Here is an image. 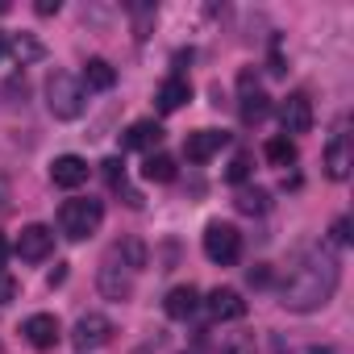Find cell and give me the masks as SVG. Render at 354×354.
Wrapping results in <instances>:
<instances>
[{
    "label": "cell",
    "instance_id": "obj_23",
    "mask_svg": "<svg viewBox=\"0 0 354 354\" xmlns=\"http://www.w3.org/2000/svg\"><path fill=\"white\" fill-rule=\"evenodd\" d=\"M225 180H230V184H246V180H250V154H238V158L230 162Z\"/></svg>",
    "mask_w": 354,
    "mask_h": 354
},
{
    "label": "cell",
    "instance_id": "obj_28",
    "mask_svg": "<svg viewBox=\"0 0 354 354\" xmlns=\"http://www.w3.org/2000/svg\"><path fill=\"white\" fill-rule=\"evenodd\" d=\"M63 5H59V0H38V17H50V13H59Z\"/></svg>",
    "mask_w": 354,
    "mask_h": 354
},
{
    "label": "cell",
    "instance_id": "obj_14",
    "mask_svg": "<svg viewBox=\"0 0 354 354\" xmlns=\"http://www.w3.org/2000/svg\"><path fill=\"white\" fill-rule=\"evenodd\" d=\"M188 100H192V84H188L184 75H171V80H162V84H158V96H154L158 113H175V109H184Z\"/></svg>",
    "mask_w": 354,
    "mask_h": 354
},
{
    "label": "cell",
    "instance_id": "obj_25",
    "mask_svg": "<svg viewBox=\"0 0 354 354\" xmlns=\"http://www.w3.org/2000/svg\"><path fill=\"white\" fill-rule=\"evenodd\" d=\"M100 167H104V175H109V184H113V188L125 180V162H121V158H104Z\"/></svg>",
    "mask_w": 354,
    "mask_h": 354
},
{
    "label": "cell",
    "instance_id": "obj_12",
    "mask_svg": "<svg viewBox=\"0 0 354 354\" xmlns=\"http://www.w3.org/2000/svg\"><path fill=\"white\" fill-rule=\"evenodd\" d=\"M88 162L80 158V154H59L55 162H50V180H55V188H80V184H88Z\"/></svg>",
    "mask_w": 354,
    "mask_h": 354
},
{
    "label": "cell",
    "instance_id": "obj_11",
    "mask_svg": "<svg viewBox=\"0 0 354 354\" xmlns=\"http://www.w3.org/2000/svg\"><path fill=\"white\" fill-rule=\"evenodd\" d=\"M205 304H209V317L213 321H242L246 317V300H242L238 288H213Z\"/></svg>",
    "mask_w": 354,
    "mask_h": 354
},
{
    "label": "cell",
    "instance_id": "obj_33",
    "mask_svg": "<svg viewBox=\"0 0 354 354\" xmlns=\"http://www.w3.org/2000/svg\"><path fill=\"white\" fill-rule=\"evenodd\" d=\"M0 13H9V0H0Z\"/></svg>",
    "mask_w": 354,
    "mask_h": 354
},
{
    "label": "cell",
    "instance_id": "obj_17",
    "mask_svg": "<svg viewBox=\"0 0 354 354\" xmlns=\"http://www.w3.org/2000/svg\"><path fill=\"white\" fill-rule=\"evenodd\" d=\"M162 142V125L158 121H133L125 133H121V150H150Z\"/></svg>",
    "mask_w": 354,
    "mask_h": 354
},
{
    "label": "cell",
    "instance_id": "obj_21",
    "mask_svg": "<svg viewBox=\"0 0 354 354\" xmlns=\"http://www.w3.org/2000/svg\"><path fill=\"white\" fill-rule=\"evenodd\" d=\"M263 158L271 162V167H288V162H296V142L292 138H267L263 142Z\"/></svg>",
    "mask_w": 354,
    "mask_h": 354
},
{
    "label": "cell",
    "instance_id": "obj_3",
    "mask_svg": "<svg viewBox=\"0 0 354 354\" xmlns=\"http://www.w3.org/2000/svg\"><path fill=\"white\" fill-rule=\"evenodd\" d=\"M84 84L71 75V71H50L46 80V109L59 117V121H75L84 113Z\"/></svg>",
    "mask_w": 354,
    "mask_h": 354
},
{
    "label": "cell",
    "instance_id": "obj_6",
    "mask_svg": "<svg viewBox=\"0 0 354 354\" xmlns=\"http://www.w3.org/2000/svg\"><path fill=\"white\" fill-rule=\"evenodd\" d=\"M238 100H242V121H246V125H254V121H263V117L271 113V96L263 92V84L254 80L250 67L238 75Z\"/></svg>",
    "mask_w": 354,
    "mask_h": 354
},
{
    "label": "cell",
    "instance_id": "obj_31",
    "mask_svg": "<svg viewBox=\"0 0 354 354\" xmlns=\"http://www.w3.org/2000/svg\"><path fill=\"white\" fill-rule=\"evenodd\" d=\"M5 55H9V42H5V38H0V59H5Z\"/></svg>",
    "mask_w": 354,
    "mask_h": 354
},
{
    "label": "cell",
    "instance_id": "obj_16",
    "mask_svg": "<svg viewBox=\"0 0 354 354\" xmlns=\"http://www.w3.org/2000/svg\"><path fill=\"white\" fill-rule=\"evenodd\" d=\"M350 167H354V158H350V138L337 133V138L329 142V150H325V175L342 184L346 175H350Z\"/></svg>",
    "mask_w": 354,
    "mask_h": 354
},
{
    "label": "cell",
    "instance_id": "obj_27",
    "mask_svg": "<svg viewBox=\"0 0 354 354\" xmlns=\"http://www.w3.org/2000/svg\"><path fill=\"white\" fill-rule=\"evenodd\" d=\"M250 283H254V288H267V283H271V271H267V263H259V267L250 271Z\"/></svg>",
    "mask_w": 354,
    "mask_h": 354
},
{
    "label": "cell",
    "instance_id": "obj_13",
    "mask_svg": "<svg viewBox=\"0 0 354 354\" xmlns=\"http://www.w3.org/2000/svg\"><path fill=\"white\" fill-rule=\"evenodd\" d=\"M225 142H230V133H221V129H196V133H188L184 154H188V162H209Z\"/></svg>",
    "mask_w": 354,
    "mask_h": 354
},
{
    "label": "cell",
    "instance_id": "obj_29",
    "mask_svg": "<svg viewBox=\"0 0 354 354\" xmlns=\"http://www.w3.org/2000/svg\"><path fill=\"white\" fill-rule=\"evenodd\" d=\"M230 354H250V342H246V337H238V342L230 346Z\"/></svg>",
    "mask_w": 354,
    "mask_h": 354
},
{
    "label": "cell",
    "instance_id": "obj_1",
    "mask_svg": "<svg viewBox=\"0 0 354 354\" xmlns=\"http://www.w3.org/2000/svg\"><path fill=\"white\" fill-rule=\"evenodd\" d=\"M337 279H342V267H337V254L329 246L304 250L283 279V308L313 313V308L329 304V296L337 292Z\"/></svg>",
    "mask_w": 354,
    "mask_h": 354
},
{
    "label": "cell",
    "instance_id": "obj_30",
    "mask_svg": "<svg viewBox=\"0 0 354 354\" xmlns=\"http://www.w3.org/2000/svg\"><path fill=\"white\" fill-rule=\"evenodd\" d=\"M9 259V242H5V234H0V263Z\"/></svg>",
    "mask_w": 354,
    "mask_h": 354
},
{
    "label": "cell",
    "instance_id": "obj_26",
    "mask_svg": "<svg viewBox=\"0 0 354 354\" xmlns=\"http://www.w3.org/2000/svg\"><path fill=\"white\" fill-rule=\"evenodd\" d=\"M333 242H337V246L350 242V217H337V221H333Z\"/></svg>",
    "mask_w": 354,
    "mask_h": 354
},
{
    "label": "cell",
    "instance_id": "obj_10",
    "mask_svg": "<svg viewBox=\"0 0 354 354\" xmlns=\"http://www.w3.org/2000/svg\"><path fill=\"white\" fill-rule=\"evenodd\" d=\"M21 333H26V342H30L34 350H50V346L63 337V329H59V317H55V313H34V317H26Z\"/></svg>",
    "mask_w": 354,
    "mask_h": 354
},
{
    "label": "cell",
    "instance_id": "obj_32",
    "mask_svg": "<svg viewBox=\"0 0 354 354\" xmlns=\"http://www.w3.org/2000/svg\"><path fill=\"white\" fill-rule=\"evenodd\" d=\"M308 354H333V350H321V346H313V350H308Z\"/></svg>",
    "mask_w": 354,
    "mask_h": 354
},
{
    "label": "cell",
    "instance_id": "obj_5",
    "mask_svg": "<svg viewBox=\"0 0 354 354\" xmlns=\"http://www.w3.org/2000/svg\"><path fill=\"white\" fill-rule=\"evenodd\" d=\"M96 283H100V296L104 300H129V292H133V271L117 259V250L100 263V275H96Z\"/></svg>",
    "mask_w": 354,
    "mask_h": 354
},
{
    "label": "cell",
    "instance_id": "obj_4",
    "mask_svg": "<svg viewBox=\"0 0 354 354\" xmlns=\"http://www.w3.org/2000/svg\"><path fill=\"white\" fill-rule=\"evenodd\" d=\"M205 254H209L213 263H221V267L238 263V254H242V234H238L230 221H213V225L205 230Z\"/></svg>",
    "mask_w": 354,
    "mask_h": 354
},
{
    "label": "cell",
    "instance_id": "obj_8",
    "mask_svg": "<svg viewBox=\"0 0 354 354\" xmlns=\"http://www.w3.org/2000/svg\"><path fill=\"white\" fill-rule=\"evenodd\" d=\"M279 125H283V138L308 133V129H313V100H308L304 92H292V96L279 104Z\"/></svg>",
    "mask_w": 354,
    "mask_h": 354
},
{
    "label": "cell",
    "instance_id": "obj_34",
    "mask_svg": "<svg viewBox=\"0 0 354 354\" xmlns=\"http://www.w3.org/2000/svg\"><path fill=\"white\" fill-rule=\"evenodd\" d=\"M0 354H5V342H0Z\"/></svg>",
    "mask_w": 354,
    "mask_h": 354
},
{
    "label": "cell",
    "instance_id": "obj_7",
    "mask_svg": "<svg viewBox=\"0 0 354 354\" xmlns=\"http://www.w3.org/2000/svg\"><path fill=\"white\" fill-rule=\"evenodd\" d=\"M71 342H75L80 350H100V346L113 342V321H109L104 313H84V317L75 321Z\"/></svg>",
    "mask_w": 354,
    "mask_h": 354
},
{
    "label": "cell",
    "instance_id": "obj_24",
    "mask_svg": "<svg viewBox=\"0 0 354 354\" xmlns=\"http://www.w3.org/2000/svg\"><path fill=\"white\" fill-rule=\"evenodd\" d=\"M17 300V279L9 271H0V304H13Z\"/></svg>",
    "mask_w": 354,
    "mask_h": 354
},
{
    "label": "cell",
    "instance_id": "obj_19",
    "mask_svg": "<svg viewBox=\"0 0 354 354\" xmlns=\"http://www.w3.org/2000/svg\"><path fill=\"white\" fill-rule=\"evenodd\" d=\"M84 84H88L92 92H109V88L117 84L113 63H109V59H88V67H84Z\"/></svg>",
    "mask_w": 354,
    "mask_h": 354
},
{
    "label": "cell",
    "instance_id": "obj_15",
    "mask_svg": "<svg viewBox=\"0 0 354 354\" xmlns=\"http://www.w3.org/2000/svg\"><path fill=\"white\" fill-rule=\"evenodd\" d=\"M162 308H167V317H171V321H188V317L201 308V292H196L192 283H180V288H171V292H167Z\"/></svg>",
    "mask_w": 354,
    "mask_h": 354
},
{
    "label": "cell",
    "instance_id": "obj_18",
    "mask_svg": "<svg viewBox=\"0 0 354 354\" xmlns=\"http://www.w3.org/2000/svg\"><path fill=\"white\" fill-rule=\"evenodd\" d=\"M9 55H13L21 67H30V63H38V59L46 55V46H42L34 34H13V38H9Z\"/></svg>",
    "mask_w": 354,
    "mask_h": 354
},
{
    "label": "cell",
    "instance_id": "obj_9",
    "mask_svg": "<svg viewBox=\"0 0 354 354\" xmlns=\"http://www.w3.org/2000/svg\"><path fill=\"white\" fill-rule=\"evenodd\" d=\"M13 250H17L26 263H42V259L55 250V230L34 221V225H26V230H21V238H17V246H13Z\"/></svg>",
    "mask_w": 354,
    "mask_h": 354
},
{
    "label": "cell",
    "instance_id": "obj_2",
    "mask_svg": "<svg viewBox=\"0 0 354 354\" xmlns=\"http://www.w3.org/2000/svg\"><path fill=\"white\" fill-rule=\"evenodd\" d=\"M100 221H104V205L92 201V196H75V201H67V205L59 209V230H63V238H71V242L92 238V234L100 230Z\"/></svg>",
    "mask_w": 354,
    "mask_h": 354
},
{
    "label": "cell",
    "instance_id": "obj_20",
    "mask_svg": "<svg viewBox=\"0 0 354 354\" xmlns=\"http://www.w3.org/2000/svg\"><path fill=\"white\" fill-rule=\"evenodd\" d=\"M142 175H146L150 184H171V180H175V158H171V154H146Z\"/></svg>",
    "mask_w": 354,
    "mask_h": 354
},
{
    "label": "cell",
    "instance_id": "obj_22",
    "mask_svg": "<svg viewBox=\"0 0 354 354\" xmlns=\"http://www.w3.org/2000/svg\"><path fill=\"white\" fill-rule=\"evenodd\" d=\"M238 213H246V217H254V213H267V192L263 188H246V192H238Z\"/></svg>",
    "mask_w": 354,
    "mask_h": 354
}]
</instances>
